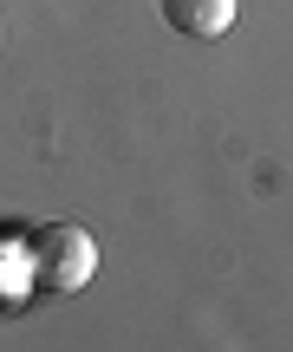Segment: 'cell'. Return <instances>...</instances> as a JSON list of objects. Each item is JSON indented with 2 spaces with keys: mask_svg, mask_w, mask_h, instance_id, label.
<instances>
[{
  "mask_svg": "<svg viewBox=\"0 0 293 352\" xmlns=\"http://www.w3.org/2000/svg\"><path fill=\"white\" fill-rule=\"evenodd\" d=\"M26 261H33V280L46 294H72L91 280V267H98V248H91L85 228L72 222H46L33 241H26Z\"/></svg>",
  "mask_w": 293,
  "mask_h": 352,
  "instance_id": "obj_1",
  "label": "cell"
},
{
  "mask_svg": "<svg viewBox=\"0 0 293 352\" xmlns=\"http://www.w3.org/2000/svg\"><path fill=\"white\" fill-rule=\"evenodd\" d=\"M163 7V20L176 26V33L189 39H222L235 26V0H156Z\"/></svg>",
  "mask_w": 293,
  "mask_h": 352,
  "instance_id": "obj_2",
  "label": "cell"
}]
</instances>
